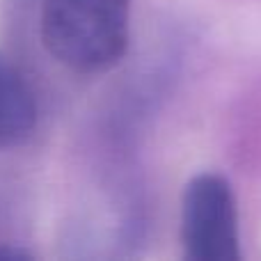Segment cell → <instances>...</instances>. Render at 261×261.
<instances>
[{
    "mask_svg": "<svg viewBox=\"0 0 261 261\" xmlns=\"http://www.w3.org/2000/svg\"><path fill=\"white\" fill-rule=\"evenodd\" d=\"M39 103L30 81L0 53V149H16L35 135Z\"/></svg>",
    "mask_w": 261,
    "mask_h": 261,
    "instance_id": "3",
    "label": "cell"
},
{
    "mask_svg": "<svg viewBox=\"0 0 261 261\" xmlns=\"http://www.w3.org/2000/svg\"><path fill=\"white\" fill-rule=\"evenodd\" d=\"M239 211L231 186L218 174H197L181 199V245L188 261H239Z\"/></svg>",
    "mask_w": 261,
    "mask_h": 261,
    "instance_id": "2",
    "label": "cell"
},
{
    "mask_svg": "<svg viewBox=\"0 0 261 261\" xmlns=\"http://www.w3.org/2000/svg\"><path fill=\"white\" fill-rule=\"evenodd\" d=\"M130 37V0H44L39 41L64 69L83 76L122 62Z\"/></svg>",
    "mask_w": 261,
    "mask_h": 261,
    "instance_id": "1",
    "label": "cell"
}]
</instances>
